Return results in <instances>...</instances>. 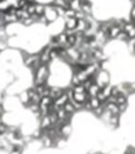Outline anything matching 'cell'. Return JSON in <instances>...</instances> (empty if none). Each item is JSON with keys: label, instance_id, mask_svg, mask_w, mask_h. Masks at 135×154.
Listing matches in <instances>:
<instances>
[{"label": "cell", "instance_id": "1", "mask_svg": "<svg viewBox=\"0 0 135 154\" xmlns=\"http://www.w3.org/2000/svg\"><path fill=\"white\" fill-rule=\"evenodd\" d=\"M49 76H50V69L49 65H41L32 75V85H41V84H48Z\"/></svg>", "mask_w": 135, "mask_h": 154}, {"label": "cell", "instance_id": "2", "mask_svg": "<svg viewBox=\"0 0 135 154\" xmlns=\"http://www.w3.org/2000/svg\"><path fill=\"white\" fill-rule=\"evenodd\" d=\"M93 80H95V82L99 85L100 88H103V87H107V85H111L109 84V80H111V77H109V73L107 72L106 69H101V70H99L97 73L95 75V77H93Z\"/></svg>", "mask_w": 135, "mask_h": 154}, {"label": "cell", "instance_id": "3", "mask_svg": "<svg viewBox=\"0 0 135 154\" xmlns=\"http://www.w3.org/2000/svg\"><path fill=\"white\" fill-rule=\"evenodd\" d=\"M43 16L48 19L49 24L54 23V22H57V19H60L58 14H57V8L54 7L53 4H46V7H45V14H43Z\"/></svg>", "mask_w": 135, "mask_h": 154}, {"label": "cell", "instance_id": "4", "mask_svg": "<svg viewBox=\"0 0 135 154\" xmlns=\"http://www.w3.org/2000/svg\"><path fill=\"white\" fill-rule=\"evenodd\" d=\"M123 32L128 37V39H135V22H133L130 18L123 26Z\"/></svg>", "mask_w": 135, "mask_h": 154}, {"label": "cell", "instance_id": "5", "mask_svg": "<svg viewBox=\"0 0 135 154\" xmlns=\"http://www.w3.org/2000/svg\"><path fill=\"white\" fill-rule=\"evenodd\" d=\"M77 23H78V20L76 18L64 19V30H66V31H74L77 27Z\"/></svg>", "mask_w": 135, "mask_h": 154}, {"label": "cell", "instance_id": "6", "mask_svg": "<svg viewBox=\"0 0 135 154\" xmlns=\"http://www.w3.org/2000/svg\"><path fill=\"white\" fill-rule=\"evenodd\" d=\"M72 133H73V127H72L70 122H69V123H64V125L60 127V134H61L62 138L68 139L69 137L72 135Z\"/></svg>", "mask_w": 135, "mask_h": 154}, {"label": "cell", "instance_id": "7", "mask_svg": "<svg viewBox=\"0 0 135 154\" xmlns=\"http://www.w3.org/2000/svg\"><path fill=\"white\" fill-rule=\"evenodd\" d=\"M81 11L82 14H85V16H89V15H93V5L89 0H82L81 3Z\"/></svg>", "mask_w": 135, "mask_h": 154}, {"label": "cell", "instance_id": "8", "mask_svg": "<svg viewBox=\"0 0 135 154\" xmlns=\"http://www.w3.org/2000/svg\"><path fill=\"white\" fill-rule=\"evenodd\" d=\"M122 31H123V29L120 26H118V24L111 26L109 27V30H108V39H116Z\"/></svg>", "mask_w": 135, "mask_h": 154}, {"label": "cell", "instance_id": "9", "mask_svg": "<svg viewBox=\"0 0 135 154\" xmlns=\"http://www.w3.org/2000/svg\"><path fill=\"white\" fill-rule=\"evenodd\" d=\"M18 99H19V101H20V104H22V106L27 107V106H29V104H30V97H29V93H27V89H26V91H23V92H20V93H19Z\"/></svg>", "mask_w": 135, "mask_h": 154}, {"label": "cell", "instance_id": "10", "mask_svg": "<svg viewBox=\"0 0 135 154\" xmlns=\"http://www.w3.org/2000/svg\"><path fill=\"white\" fill-rule=\"evenodd\" d=\"M51 4L56 8H62V10H66L69 8V0H53Z\"/></svg>", "mask_w": 135, "mask_h": 154}, {"label": "cell", "instance_id": "11", "mask_svg": "<svg viewBox=\"0 0 135 154\" xmlns=\"http://www.w3.org/2000/svg\"><path fill=\"white\" fill-rule=\"evenodd\" d=\"M100 89H101V88L95 82V84H93L92 87L88 89V96H89V97H97V95H99V92H100Z\"/></svg>", "mask_w": 135, "mask_h": 154}, {"label": "cell", "instance_id": "12", "mask_svg": "<svg viewBox=\"0 0 135 154\" xmlns=\"http://www.w3.org/2000/svg\"><path fill=\"white\" fill-rule=\"evenodd\" d=\"M88 103H89V107H91V112H92L93 109H96V108H99V107H101V104H103L97 97H89Z\"/></svg>", "mask_w": 135, "mask_h": 154}, {"label": "cell", "instance_id": "13", "mask_svg": "<svg viewBox=\"0 0 135 154\" xmlns=\"http://www.w3.org/2000/svg\"><path fill=\"white\" fill-rule=\"evenodd\" d=\"M45 7H46L45 4L35 2V15H37V16H42L43 14H45Z\"/></svg>", "mask_w": 135, "mask_h": 154}, {"label": "cell", "instance_id": "14", "mask_svg": "<svg viewBox=\"0 0 135 154\" xmlns=\"http://www.w3.org/2000/svg\"><path fill=\"white\" fill-rule=\"evenodd\" d=\"M62 108H64V109H65V112H66L68 115H70V116L74 114V112H76V108H74V106L70 103V101H68V103L65 104V106L62 107Z\"/></svg>", "mask_w": 135, "mask_h": 154}, {"label": "cell", "instance_id": "15", "mask_svg": "<svg viewBox=\"0 0 135 154\" xmlns=\"http://www.w3.org/2000/svg\"><path fill=\"white\" fill-rule=\"evenodd\" d=\"M24 10H26V12L29 14L30 16L35 15V2H31V3H29V4H27V7L24 8Z\"/></svg>", "mask_w": 135, "mask_h": 154}, {"label": "cell", "instance_id": "16", "mask_svg": "<svg viewBox=\"0 0 135 154\" xmlns=\"http://www.w3.org/2000/svg\"><path fill=\"white\" fill-rule=\"evenodd\" d=\"M74 15H76V11H73L72 8H66V10H65V14H64V19L74 18Z\"/></svg>", "mask_w": 135, "mask_h": 154}, {"label": "cell", "instance_id": "17", "mask_svg": "<svg viewBox=\"0 0 135 154\" xmlns=\"http://www.w3.org/2000/svg\"><path fill=\"white\" fill-rule=\"evenodd\" d=\"M116 41H119V42H128V41H130V39H128V37H127V35H126L124 34V32H120V34H119V37H118L116 38Z\"/></svg>", "mask_w": 135, "mask_h": 154}, {"label": "cell", "instance_id": "18", "mask_svg": "<svg viewBox=\"0 0 135 154\" xmlns=\"http://www.w3.org/2000/svg\"><path fill=\"white\" fill-rule=\"evenodd\" d=\"M128 18L133 22H135V5H133V7L130 8V11H128Z\"/></svg>", "mask_w": 135, "mask_h": 154}]
</instances>
